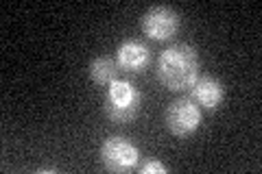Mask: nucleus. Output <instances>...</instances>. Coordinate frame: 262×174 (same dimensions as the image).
I'll return each instance as SVG.
<instances>
[{
    "label": "nucleus",
    "instance_id": "nucleus-7",
    "mask_svg": "<svg viewBox=\"0 0 262 174\" xmlns=\"http://www.w3.org/2000/svg\"><path fill=\"white\" fill-rule=\"evenodd\" d=\"M190 98L199 105L201 111H216L225 101V85L223 81L212 77V74H203L194 81L190 87Z\"/></svg>",
    "mask_w": 262,
    "mask_h": 174
},
{
    "label": "nucleus",
    "instance_id": "nucleus-1",
    "mask_svg": "<svg viewBox=\"0 0 262 174\" xmlns=\"http://www.w3.org/2000/svg\"><path fill=\"white\" fill-rule=\"evenodd\" d=\"M158 81L170 92H186L201 72L199 53L190 44H173L158 57Z\"/></svg>",
    "mask_w": 262,
    "mask_h": 174
},
{
    "label": "nucleus",
    "instance_id": "nucleus-6",
    "mask_svg": "<svg viewBox=\"0 0 262 174\" xmlns=\"http://www.w3.org/2000/svg\"><path fill=\"white\" fill-rule=\"evenodd\" d=\"M114 59H116L118 68L122 72L140 74L146 70V65L151 63V51L140 39H122L116 48Z\"/></svg>",
    "mask_w": 262,
    "mask_h": 174
},
{
    "label": "nucleus",
    "instance_id": "nucleus-8",
    "mask_svg": "<svg viewBox=\"0 0 262 174\" xmlns=\"http://www.w3.org/2000/svg\"><path fill=\"white\" fill-rule=\"evenodd\" d=\"M118 72H120L118 63L110 55L96 57V59L90 61V79L96 85H112L114 81H118Z\"/></svg>",
    "mask_w": 262,
    "mask_h": 174
},
{
    "label": "nucleus",
    "instance_id": "nucleus-2",
    "mask_svg": "<svg viewBox=\"0 0 262 174\" xmlns=\"http://www.w3.org/2000/svg\"><path fill=\"white\" fill-rule=\"evenodd\" d=\"M142 107V94L131 81H114L107 85V94L103 101L105 115L114 124H127L134 122L140 113Z\"/></svg>",
    "mask_w": 262,
    "mask_h": 174
},
{
    "label": "nucleus",
    "instance_id": "nucleus-5",
    "mask_svg": "<svg viewBox=\"0 0 262 174\" xmlns=\"http://www.w3.org/2000/svg\"><path fill=\"white\" fill-rule=\"evenodd\" d=\"M142 33L153 41H168L173 39L179 27H182V15H179L173 7L166 5H155L151 9H146L142 20H140Z\"/></svg>",
    "mask_w": 262,
    "mask_h": 174
},
{
    "label": "nucleus",
    "instance_id": "nucleus-3",
    "mask_svg": "<svg viewBox=\"0 0 262 174\" xmlns=\"http://www.w3.org/2000/svg\"><path fill=\"white\" fill-rule=\"evenodd\" d=\"M98 157H101V163L105 170L125 174L138 168L140 151H138V146L131 139L120 135H110L103 139L101 148H98Z\"/></svg>",
    "mask_w": 262,
    "mask_h": 174
},
{
    "label": "nucleus",
    "instance_id": "nucleus-9",
    "mask_svg": "<svg viewBox=\"0 0 262 174\" xmlns=\"http://www.w3.org/2000/svg\"><path fill=\"white\" fill-rule=\"evenodd\" d=\"M140 172L142 174H166L168 172V165L158 161V159H153V161H146L144 165H140Z\"/></svg>",
    "mask_w": 262,
    "mask_h": 174
},
{
    "label": "nucleus",
    "instance_id": "nucleus-4",
    "mask_svg": "<svg viewBox=\"0 0 262 174\" xmlns=\"http://www.w3.org/2000/svg\"><path fill=\"white\" fill-rule=\"evenodd\" d=\"M203 113L190 96H179L164 111V124L175 137H190L199 131Z\"/></svg>",
    "mask_w": 262,
    "mask_h": 174
}]
</instances>
